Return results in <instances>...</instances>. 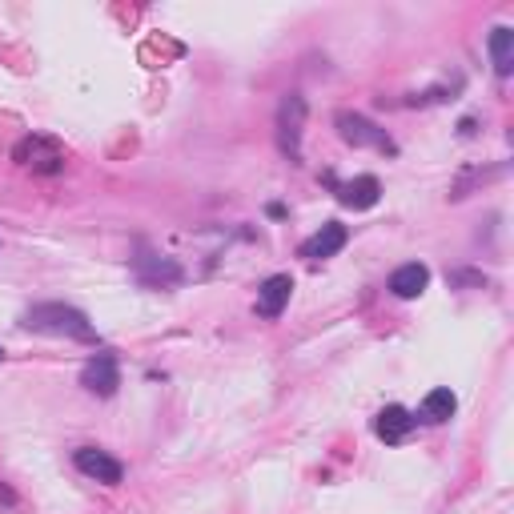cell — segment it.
<instances>
[{"instance_id":"cell-2","label":"cell","mask_w":514,"mask_h":514,"mask_svg":"<svg viewBox=\"0 0 514 514\" xmlns=\"http://www.w3.org/2000/svg\"><path fill=\"white\" fill-rule=\"evenodd\" d=\"M302 129H306V97L286 93L278 105V145L290 161H302Z\"/></svg>"},{"instance_id":"cell-3","label":"cell","mask_w":514,"mask_h":514,"mask_svg":"<svg viewBox=\"0 0 514 514\" xmlns=\"http://www.w3.org/2000/svg\"><path fill=\"white\" fill-rule=\"evenodd\" d=\"M13 157H17L25 169H33V173H61V169H65V149H61L53 137H25V141L13 149Z\"/></svg>"},{"instance_id":"cell-8","label":"cell","mask_w":514,"mask_h":514,"mask_svg":"<svg viewBox=\"0 0 514 514\" xmlns=\"http://www.w3.org/2000/svg\"><path fill=\"white\" fill-rule=\"evenodd\" d=\"M346 225H338V221H326L306 245H302V257H310V262H322V257H334L342 245H346Z\"/></svg>"},{"instance_id":"cell-7","label":"cell","mask_w":514,"mask_h":514,"mask_svg":"<svg viewBox=\"0 0 514 514\" xmlns=\"http://www.w3.org/2000/svg\"><path fill=\"white\" fill-rule=\"evenodd\" d=\"M290 294H294V282L290 274H274L262 282V290H257V314L262 318H278L286 306H290Z\"/></svg>"},{"instance_id":"cell-10","label":"cell","mask_w":514,"mask_h":514,"mask_svg":"<svg viewBox=\"0 0 514 514\" xmlns=\"http://www.w3.org/2000/svg\"><path fill=\"white\" fill-rule=\"evenodd\" d=\"M426 286H430V270H426L422 262L398 266V270H394V278H390V290H394V298H418Z\"/></svg>"},{"instance_id":"cell-11","label":"cell","mask_w":514,"mask_h":514,"mask_svg":"<svg viewBox=\"0 0 514 514\" xmlns=\"http://www.w3.org/2000/svg\"><path fill=\"white\" fill-rule=\"evenodd\" d=\"M378 197H382V185L370 173L342 185V205H350V209H370V205H378Z\"/></svg>"},{"instance_id":"cell-13","label":"cell","mask_w":514,"mask_h":514,"mask_svg":"<svg viewBox=\"0 0 514 514\" xmlns=\"http://www.w3.org/2000/svg\"><path fill=\"white\" fill-rule=\"evenodd\" d=\"M454 410H458V398H454L446 386H438V390H430V394L422 398V418H426V422H446Z\"/></svg>"},{"instance_id":"cell-6","label":"cell","mask_w":514,"mask_h":514,"mask_svg":"<svg viewBox=\"0 0 514 514\" xmlns=\"http://www.w3.org/2000/svg\"><path fill=\"white\" fill-rule=\"evenodd\" d=\"M73 462H77L81 474H89V478H97V482H105V486H117V482L125 478V466H121L117 458H109L105 450H97V446H81V450L73 454Z\"/></svg>"},{"instance_id":"cell-5","label":"cell","mask_w":514,"mask_h":514,"mask_svg":"<svg viewBox=\"0 0 514 514\" xmlns=\"http://www.w3.org/2000/svg\"><path fill=\"white\" fill-rule=\"evenodd\" d=\"M338 129H342V141H350V145H374V149H382V153H394V141L374 125V121H366V117H358V113H338Z\"/></svg>"},{"instance_id":"cell-4","label":"cell","mask_w":514,"mask_h":514,"mask_svg":"<svg viewBox=\"0 0 514 514\" xmlns=\"http://www.w3.org/2000/svg\"><path fill=\"white\" fill-rule=\"evenodd\" d=\"M81 386H85L89 394H97V398L117 394V386H121L117 358H113V354H93V358L85 362V370H81Z\"/></svg>"},{"instance_id":"cell-9","label":"cell","mask_w":514,"mask_h":514,"mask_svg":"<svg viewBox=\"0 0 514 514\" xmlns=\"http://www.w3.org/2000/svg\"><path fill=\"white\" fill-rule=\"evenodd\" d=\"M410 430H414V414L402 410V406H386V410L374 418V434H378L382 442H402Z\"/></svg>"},{"instance_id":"cell-12","label":"cell","mask_w":514,"mask_h":514,"mask_svg":"<svg viewBox=\"0 0 514 514\" xmlns=\"http://www.w3.org/2000/svg\"><path fill=\"white\" fill-rule=\"evenodd\" d=\"M490 61H494V73L498 77H510V69H514V29L498 25L490 33Z\"/></svg>"},{"instance_id":"cell-1","label":"cell","mask_w":514,"mask_h":514,"mask_svg":"<svg viewBox=\"0 0 514 514\" xmlns=\"http://www.w3.org/2000/svg\"><path fill=\"white\" fill-rule=\"evenodd\" d=\"M25 330H37V334H53V338H73V342H97V330L93 322L65 306V302H45V306H33L25 314Z\"/></svg>"},{"instance_id":"cell-14","label":"cell","mask_w":514,"mask_h":514,"mask_svg":"<svg viewBox=\"0 0 514 514\" xmlns=\"http://www.w3.org/2000/svg\"><path fill=\"white\" fill-rule=\"evenodd\" d=\"M0 358H5V350H0Z\"/></svg>"}]
</instances>
